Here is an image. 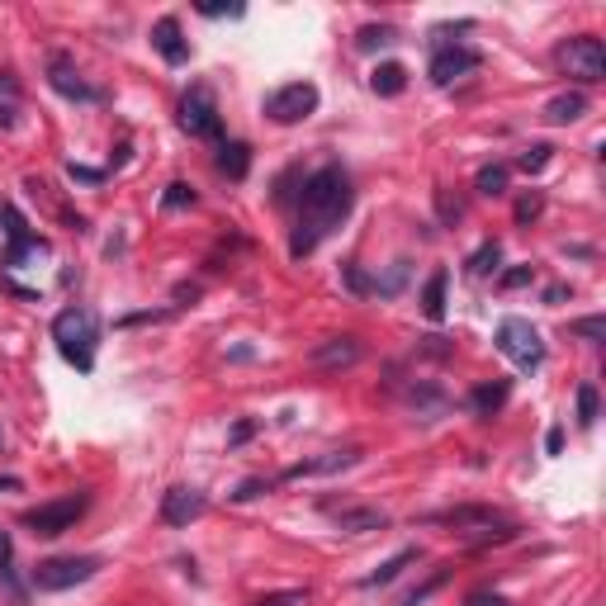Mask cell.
<instances>
[{"label":"cell","instance_id":"1","mask_svg":"<svg viewBox=\"0 0 606 606\" xmlns=\"http://www.w3.org/2000/svg\"><path fill=\"white\" fill-rule=\"evenodd\" d=\"M351 204H356V190H351V176L341 166H318L313 176L303 180L299 195V228H294V242L289 251L294 256H308L318 251L332 232L351 218Z\"/></svg>","mask_w":606,"mask_h":606},{"label":"cell","instance_id":"2","mask_svg":"<svg viewBox=\"0 0 606 606\" xmlns=\"http://www.w3.org/2000/svg\"><path fill=\"white\" fill-rule=\"evenodd\" d=\"M431 526H450V531L469 540V545H507V540H517L521 526L493 512V507H450V512H431Z\"/></svg>","mask_w":606,"mask_h":606},{"label":"cell","instance_id":"3","mask_svg":"<svg viewBox=\"0 0 606 606\" xmlns=\"http://www.w3.org/2000/svg\"><path fill=\"white\" fill-rule=\"evenodd\" d=\"M53 341H57V351L72 360L76 370H95V341H100V318L90 313V308H62L53 318Z\"/></svg>","mask_w":606,"mask_h":606},{"label":"cell","instance_id":"4","mask_svg":"<svg viewBox=\"0 0 606 606\" xmlns=\"http://www.w3.org/2000/svg\"><path fill=\"white\" fill-rule=\"evenodd\" d=\"M100 569H105L100 554H57V559H43L34 569V588L38 592H67V588H76V583H90Z\"/></svg>","mask_w":606,"mask_h":606},{"label":"cell","instance_id":"5","mask_svg":"<svg viewBox=\"0 0 606 606\" xmlns=\"http://www.w3.org/2000/svg\"><path fill=\"white\" fill-rule=\"evenodd\" d=\"M90 507V493H67V498H53V502H38V507H29L24 512V526L34 535H43V540H53V535H67L76 526V521L86 517Z\"/></svg>","mask_w":606,"mask_h":606},{"label":"cell","instance_id":"6","mask_svg":"<svg viewBox=\"0 0 606 606\" xmlns=\"http://www.w3.org/2000/svg\"><path fill=\"white\" fill-rule=\"evenodd\" d=\"M498 351L517 370H540L545 365V341H540V332H535L526 318H502L498 322Z\"/></svg>","mask_w":606,"mask_h":606},{"label":"cell","instance_id":"7","mask_svg":"<svg viewBox=\"0 0 606 606\" xmlns=\"http://www.w3.org/2000/svg\"><path fill=\"white\" fill-rule=\"evenodd\" d=\"M559 67H564L573 81H583V86H592V81H606V48H602V38H592V34L569 38V43L559 48Z\"/></svg>","mask_w":606,"mask_h":606},{"label":"cell","instance_id":"8","mask_svg":"<svg viewBox=\"0 0 606 606\" xmlns=\"http://www.w3.org/2000/svg\"><path fill=\"white\" fill-rule=\"evenodd\" d=\"M318 86L313 81H289V86L270 90L266 95V114L275 124H303L308 114H318Z\"/></svg>","mask_w":606,"mask_h":606},{"label":"cell","instance_id":"9","mask_svg":"<svg viewBox=\"0 0 606 606\" xmlns=\"http://www.w3.org/2000/svg\"><path fill=\"white\" fill-rule=\"evenodd\" d=\"M180 128H185L190 138H218V133H223V119H218L214 90L209 86L185 90V100H180Z\"/></svg>","mask_w":606,"mask_h":606},{"label":"cell","instance_id":"10","mask_svg":"<svg viewBox=\"0 0 606 606\" xmlns=\"http://www.w3.org/2000/svg\"><path fill=\"white\" fill-rule=\"evenodd\" d=\"M479 67H483L479 48L446 43V48H436V57H431V81H436V86H450V81H460V76H469V72H479Z\"/></svg>","mask_w":606,"mask_h":606},{"label":"cell","instance_id":"11","mask_svg":"<svg viewBox=\"0 0 606 606\" xmlns=\"http://www.w3.org/2000/svg\"><path fill=\"white\" fill-rule=\"evenodd\" d=\"M351 464H360V450L346 446V450H327V455H313V460H299L289 464L280 479L285 483H299V479H327V474H341V469H351Z\"/></svg>","mask_w":606,"mask_h":606},{"label":"cell","instance_id":"12","mask_svg":"<svg viewBox=\"0 0 606 606\" xmlns=\"http://www.w3.org/2000/svg\"><path fill=\"white\" fill-rule=\"evenodd\" d=\"M204 512H209V498L199 488H171V493H161V521L166 526H190Z\"/></svg>","mask_w":606,"mask_h":606},{"label":"cell","instance_id":"13","mask_svg":"<svg viewBox=\"0 0 606 606\" xmlns=\"http://www.w3.org/2000/svg\"><path fill=\"white\" fill-rule=\"evenodd\" d=\"M360 356H365V346L356 337H327L308 351V365L313 370H351Z\"/></svg>","mask_w":606,"mask_h":606},{"label":"cell","instance_id":"14","mask_svg":"<svg viewBox=\"0 0 606 606\" xmlns=\"http://www.w3.org/2000/svg\"><path fill=\"white\" fill-rule=\"evenodd\" d=\"M152 48H157L161 62H171V67H185V62H190V38L180 34L176 15H161L157 24H152Z\"/></svg>","mask_w":606,"mask_h":606},{"label":"cell","instance_id":"15","mask_svg":"<svg viewBox=\"0 0 606 606\" xmlns=\"http://www.w3.org/2000/svg\"><path fill=\"white\" fill-rule=\"evenodd\" d=\"M48 81H53V90H57V95H67V100H86V105L105 100V90L86 86V81H81V76H76L67 62H53V76H48Z\"/></svg>","mask_w":606,"mask_h":606},{"label":"cell","instance_id":"16","mask_svg":"<svg viewBox=\"0 0 606 606\" xmlns=\"http://www.w3.org/2000/svg\"><path fill=\"white\" fill-rule=\"evenodd\" d=\"M384 526H389V512H379V507H341L337 512V531H346V535L384 531Z\"/></svg>","mask_w":606,"mask_h":606},{"label":"cell","instance_id":"17","mask_svg":"<svg viewBox=\"0 0 606 606\" xmlns=\"http://www.w3.org/2000/svg\"><path fill=\"white\" fill-rule=\"evenodd\" d=\"M507 398H512V384L507 379H488V384H479L469 393V408H474V417H493V412H502Z\"/></svg>","mask_w":606,"mask_h":606},{"label":"cell","instance_id":"18","mask_svg":"<svg viewBox=\"0 0 606 606\" xmlns=\"http://www.w3.org/2000/svg\"><path fill=\"white\" fill-rule=\"evenodd\" d=\"M588 114V95L583 90H564V95H554L550 105H545V119L550 124H578Z\"/></svg>","mask_w":606,"mask_h":606},{"label":"cell","instance_id":"19","mask_svg":"<svg viewBox=\"0 0 606 606\" xmlns=\"http://www.w3.org/2000/svg\"><path fill=\"white\" fill-rule=\"evenodd\" d=\"M370 90L384 95V100L403 95V90H408V67H403V62H379L375 72H370Z\"/></svg>","mask_w":606,"mask_h":606},{"label":"cell","instance_id":"20","mask_svg":"<svg viewBox=\"0 0 606 606\" xmlns=\"http://www.w3.org/2000/svg\"><path fill=\"white\" fill-rule=\"evenodd\" d=\"M417 545H408V550H398V554H389V559H384V564H379L375 573H370V578H360V588H384V583H393V578H398V573L408 569V564H417Z\"/></svg>","mask_w":606,"mask_h":606},{"label":"cell","instance_id":"21","mask_svg":"<svg viewBox=\"0 0 606 606\" xmlns=\"http://www.w3.org/2000/svg\"><path fill=\"white\" fill-rule=\"evenodd\" d=\"M218 171L228 180H247L251 171V147L247 143H223L218 147Z\"/></svg>","mask_w":606,"mask_h":606},{"label":"cell","instance_id":"22","mask_svg":"<svg viewBox=\"0 0 606 606\" xmlns=\"http://www.w3.org/2000/svg\"><path fill=\"white\" fill-rule=\"evenodd\" d=\"M446 285H450V275H446V270H431L427 289H422V313H427L431 322H441V318H446Z\"/></svg>","mask_w":606,"mask_h":606},{"label":"cell","instance_id":"23","mask_svg":"<svg viewBox=\"0 0 606 606\" xmlns=\"http://www.w3.org/2000/svg\"><path fill=\"white\" fill-rule=\"evenodd\" d=\"M446 583H450V564H436L427 583H417L412 592H403V597H398V606H422L427 597H436V592L446 588Z\"/></svg>","mask_w":606,"mask_h":606},{"label":"cell","instance_id":"24","mask_svg":"<svg viewBox=\"0 0 606 606\" xmlns=\"http://www.w3.org/2000/svg\"><path fill=\"white\" fill-rule=\"evenodd\" d=\"M389 43H398V29L393 24H365L356 38L360 53H375V48H389Z\"/></svg>","mask_w":606,"mask_h":606},{"label":"cell","instance_id":"25","mask_svg":"<svg viewBox=\"0 0 606 606\" xmlns=\"http://www.w3.org/2000/svg\"><path fill=\"white\" fill-rule=\"evenodd\" d=\"M602 417V398H597V384H578V422L592 427Z\"/></svg>","mask_w":606,"mask_h":606},{"label":"cell","instance_id":"26","mask_svg":"<svg viewBox=\"0 0 606 606\" xmlns=\"http://www.w3.org/2000/svg\"><path fill=\"white\" fill-rule=\"evenodd\" d=\"M474 185H479V195H507V166H483Z\"/></svg>","mask_w":606,"mask_h":606},{"label":"cell","instance_id":"27","mask_svg":"<svg viewBox=\"0 0 606 606\" xmlns=\"http://www.w3.org/2000/svg\"><path fill=\"white\" fill-rule=\"evenodd\" d=\"M550 152H554L550 143H531V147H526V152H521V161H517V166H521V171H526V176H540V171L550 166Z\"/></svg>","mask_w":606,"mask_h":606},{"label":"cell","instance_id":"28","mask_svg":"<svg viewBox=\"0 0 606 606\" xmlns=\"http://www.w3.org/2000/svg\"><path fill=\"white\" fill-rule=\"evenodd\" d=\"M498 261H502V247L498 242H483V247L469 256V275H488V270H498Z\"/></svg>","mask_w":606,"mask_h":606},{"label":"cell","instance_id":"29","mask_svg":"<svg viewBox=\"0 0 606 606\" xmlns=\"http://www.w3.org/2000/svg\"><path fill=\"white\" fill-rule=\"evenodd\" d=\"M0 218H5V232H10V242H24V237H34V232H29V223H24V214H19L15 204H0Z\"/></svg>","mask_w":606,"mask_h":606},{"label":"cell","instance_id":"30","mask_svg":"<svg viewBox=\"0 0 606 606\" xmlns=\"http://www.w3.org/2000/svg\"><path fill=\"white\" fill-rule=\"evenodd\" d=\"M161 204H166V209H190V204H195V190H190L185 180H176V185H166Z\"/></svg>","mask_w":606,"mask_h":606},{"label":"cell","instance_id":"31","mask_svg":"<svg viewBox=\"0 0 606 606\" xmlns=\"http://www.w3.org/2000/svg\"><path fill=\"white\" fill-rule=\"evenodd\" d=\"M308 602V588H289V592H266L256 597V606H303Z\"/></svg>","mask_w":606,"mask_h":606},{"label":"cell","instance_id":"32","mask_svg":"<svg viewBox=\"0 0 606 606\" xmlns=\"http://www.w3.org/2000/svg\"><path fill=\"white\" fill-rule=\"evenodd\" d=\"M573 337H583V341H592V346H597V341L606 337V322L602 318H578V322H573Z\"/></svg>","mask_w":606,"mask_h":606},{"label":"cell","instance_id":"33","mask_svg":"<svg viewBox=\"0 0 606 606\" xmlns=\"http://www.w3.org/2000/svg\"><path fill=\"white\" fill-rule=\"evenodd\" d=\"M531 280H535V266H517V270H507L498 285L502 289H521V285H531Z\"/></svg>","mask_w":606,"mask_h":606},{"label":"cell","instance_id":"34","mask_svg":"<svg viewBox=\"0 0 606 606\" xmlns=\"http://www.w3.org/2000/svg\"><path fill=\"white\" fill-rule=\"evenodd\" d=\"M261 493H266V479H247V483H237V493H232V498L251 502V498H261Z\"/></svg>","mask_w":606,"mask_h":606},{"label":"cell","instance_id":"35","mask_svg":"<svg viewBox=\"0 0 606 606\" xmlns=\"http://www.w3.org/2000/svg\"><path fill=\"white\" fill-rule=\"evenodd\" d=\"M540 209H545V199H540V195H531V199H521V204H517V223H531V218H535V214H540Z\"/></svg>","mask_w":606,"mask_h":606},{"label":"cell","instance_id":"36","mask_svg":"<svg viewBox=\"0 0 606 606\" xmlns=\"http://www.w3.org/2000/svg\"><path fill=\"white\" fill-rule=\"evenodd\" d=\"M67 176L86 180V185H100V180H105V171H95V166H76V161H72V166H67Z\"/></svg>","mask_w":606,"mask_h":606},{"label":"cell","instance_id":"37","mask_svg":"<svg viewBox=\"0 0 606 606\" xmlns=\"http://www.w3.org/2000/svg\"><path fill=\"white\" fill-rule=\"evenodd\" d=\"M199 15H209V19H242V5H199Z\"/></svg>","mask_w":606,"mask_h":606},{"label":"cell","instance_id":"38","mask_svg":"<svg viewBox=\"0 0 606 606\" xmlns=\"http://www.w3.org/2000/svg\"><path fill=\"white\" fill-rule=\"evenodd\" d=\"M256 436V422H237V427L228 431V446H242V441H251Z\"/></svg>","mask_w":606,"mask_h":606},{"label":"cell","instance_id":"39","mask_svg":"<svg viewBox=\"0 0 606 606\" xmlns=\"http://www.w3.org/2000/svg\"><path fill=\"white\" fill-rule=\"evenodd\" d=\"M464 606H507V602H502L498 592H474V597H469Z\"/></svg>","mask_w":606,"mask_h":606},{"label":"cell","instance_id":"40","mask_svg":"<svg viewBox=\"0 0 606 606\" xmlns=\"http://www.w3.org/2000/svg\"><path fill=\"white\" fill-rule=\"evenodd\" d=\"M559 446H564V427H550V436H545V450H550V455H559Z\"/></svg>","mask_w":606,"mask_h":606},{"label":"cell","instance_id":"41","mask_svg":"<svg viewBox=\"0 0 606 606\" xmlns=\"http://www.w3.org/2000/svg\"><path fill=\"white\" fill-rule=\"evenodd\" d=\"M0 573H10V535L0 531Z\"/></svg>","mask_w":606,"mask_h":606},{"label":"cell","instance_id":"42","mask_svg":"<svg viewBox=\"0 0 606 606\" xmlns=\"http://www.w3.org/2000/svg\"><path fill=\"white\" fill-rule=\"evenodd\" d=\"M19 488H24V483H19L15 474H0V493H19Z\"/></svg>","mask_w":606,"mask_h":606}]
</instances>
